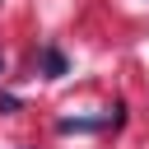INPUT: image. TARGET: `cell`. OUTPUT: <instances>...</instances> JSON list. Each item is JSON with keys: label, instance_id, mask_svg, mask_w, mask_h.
<instances>
[{"label": "cell", "instance_id": "cell-1", "mask_svg": "<svg viewBox=\"0 0 149 149\" xmlns=\"http://www.w3.org/2000/svg\"><path fill=\"white\" fill-rule=\"evenodd\" d=\"M70 65H65V56H61V47H42V74L47 79H61Z\"/></svg>", "mask_w": 149, "mask_h": 149}, {"label": "cell", "instance_id": "cell-2", "mask_svg": "<svg viewBox=\"0 0 149 149\" xmlns=\"http://www.w3.org/2000/svg\"><path fill=\"white\" fill-rule=\"evenodd\" d=\"M0 112H19V98H9V93H5V98H0Z\"/></svg>", "mask_w": 149, "mask_h": 149}, {"label": "cell", "instance_id": "cell-3", "mask_svg": "<svg viewBox=\"0 0 149 149\" xmlns=\"http://www.w3.org/2000/svg\"><path fill=\"white\" fill-rule=\"evenodd\" d=\"M0 74H5V56H0Z\"/></svg>", "mask_w": 149, "mask_h": 149}]
</instances>
